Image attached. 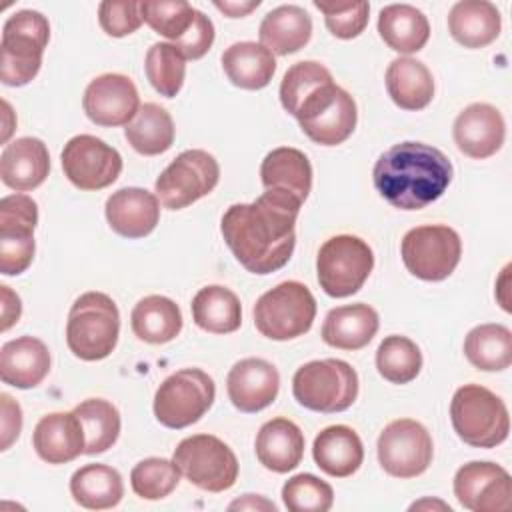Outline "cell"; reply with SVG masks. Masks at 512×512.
I'll use <instances>...</instances> for the list:
<instances>
[{
	"label": "cell",
	"instance_id": "obj_1",
	"mask_svg": "<svg viewBox=\"0 0 512 512\" xmlns=\"http://www.w3.org/2000/svg\"><path fill=\"white\" fill-rule=\"evenodd\" d=\"M302 202L266 190L250 204H232L220 232L234 258L252 274H272L288 264L296 246V218Z\"/></svg>",
	"mask_w": 512,
	"mask_h": 512
},
{
	"label": "cell",
	"instance_id": "obj_2",
	"mask_svg": "<svg viewBox=\"0 0 512 512\" xmlns=\"http://www.w3.org/2000/svg\"><path fill=\"white\" fill-rule=\"evenodd\" d=\"M454 176L448 156L424 142H400L374 164L372 180L378 194L398 210H422L436 202Z\"/></svg>",
	"mask_w": 512,
	"mask_h": 512
},
{
	"label": "cell",
	"instance_id": "obj_3",
	"mask_svg": "<svg viewBox=\"0 0 512 512\" xmlns=\"http://www.w3.org/2000/svg\"><path fill=\"white\" fill-rule=\"evenodd\" d=\"M118 336L120 312L108 294L90 290L74 300L66 322V344L76 358L84 362L108 358Z\"/></svg>",
	"mask_w": 512,
	"mask_h": 512
},
{
	"label": "cell",
	"instance_id": "obj_4",
	"mask_svg": "<svg viewBox=\"0 0 512 512\" xmlns=\"http://www.w3.org/2000/svg\"><path fill=\"white\" fill-rule=\"evenodd\" d=\"M50 40L48 18L38 10H18L2 26L0 80L6 86H26L36 78Z\"/></svg>",
	"mask_w": 512,
	"mask_h": 512
},
{
	"label": "cell",
	"instance_id": "obj_5",
	"mask_svg": "<svg viewBox=\"0 0 512 512\" xmlns=\"http://www.w3.org/2000/svg\"><path fill=\"white\" fill-rule=\"evenodd\" d=\"M450 420L456 436L474 448H494L510 432L504 400L480 384H464L454 392Z\"/></svg>",
	"mask_w": 512,
	"mask_h": 512
},
{
	"label": "cell",
	"instance_id": "obj_6",
	"mask_svg": "<svg viewBox=\"0 0 512 512\" xmlns=\"http://www.w3.org/2000/svg\"><path fill=\"white\" fill-rule=\"evenodd\" d=\"M292 394L312 412H344L358 398V374L340 358L312 360L294 372Z\"/></svg>",
	"mask_w": 512,
	"mask_h": 512
},
{
	"label": "cell",
	"instance_id": "obj_7",
	"mask_svg": "<svg viewBox=\"0 0 512 512\" xmlns=\"http://www.w3.org/2000/svg\"><path fill=\"white\" fill-rule=\"evenodd\" d=\"M256 330L278 342L304 336L316 318V300L310 288L298 280H286L264 292L254 304Z\"/></svg>",
	"mask_w": 512,
	"mask_h": 512
},
{
	"label": "cell",
	"instance_id": "obj_8",
	"mask_svg": "<svg viewBox=\"0 0 512 512\" xmlns=\"http://www.w3.org/2000/svg\"><path fill=\"white\" fill-rule=\"evenodd\" d=\"M216 384L200 368H182L162 380L154 394L156 420L172 430L196 424L214 404Z\"/></svg>",
	"mask_w": 512,
	"mask_h": 512
},
{
	"label": "cell",
	"instance_id": "obj_9",
	"mask_svg": "<svg viewBox=\"0 0 512 512\" xmlns=\"http://www.w3.org/2000/svg\"><path fill=\"white\" fill-rule=\"evenodd\" d=\"M374 268V252L358 236L338 234L328 238L316 256L320 288L332 298L356 294Z\"/></svg>",
	"mask_w": 512,
	"mask_h": 512
},
{
	"label": "cell",
	"instance_id": "obj_10",
	"mask_svg": "<svg viewBox=\"0 0 512 512\" xmlns=\"http://www.w3.org/2000/svg\"><path fill=\"white\" fill-rule=\"evenodd\" d=\"M180 474L204 492H224L238 478V458L232 448L212 434H194L178 442L172 454Z\"/></svg>",
	"mask_w": 512,
	"mask_h": 512
},
{
	"label": "cell",
	"instance_id": "obj_11",
	"mask_svg": "<svg viewBox=\"0 0 512 512\" xmlns=\"http://www.w3.org/2000/svg\"><path fill=\"white\" fill-rule=\"evenodd\" d=\"M302 132L320 146H338L346 142L358 120L354 98L334 84V80L318 86L296 110Z\"/></svg>",
	"mask_w": 512,
	"mask_h": 512
},
{
	"label": "cell",
	"instance_id": "obj_12",
	"mask_svg": "<svg viewBox=\"0 0 512 512\" xmlns=\"http://www.w3.org/2000/svg\"><path fill=\"white\" fill-rule=\"evenodd\" d=\"M400 254L412 276L426 282H440L456 270L462 256V240L446 224H424L404 234Z\"/></svg>",
	"mask_w": 512,
	"mask_h": 512
},
{
	"label": "cell",
	"instance_id": "obj_13",
	"mask_svg": "<svg viewBox=\"0 0 512 512\" xmlns=\"http://www.w3.org/2000/svg\"><path fill=\"white\" fill-rule=\"evenodd\" d=\"M220 180L218 160L200 148L180 152L156 178L154 192L168 210H182L208 196Z\"/></svg>",
	"mask_w": 512,
	"mask_h": 512
},
{
	"label": "cell",
	"instance_id": "obj_14",
	"mask_svg": "<svg viewBox=\"0 0 512 512\" xmlns=\"http://www.w3.org/2000/svg\"><path fill=\"white\" fill-rule=\"evenodd\" d=\"M382 470L394 478H416L424 474L434 456L430 432L412 418H398L384 426L376 444Z\"/></svg>",
	"mask_w": 512,
	"mask_h": 512
},
{
	"label": "cell",
	"instance_id": "obj_15",
	"mask_svg": "<svg viewBox=\"0 0 512 512\" xmlns=\"http://www.w3.org/2000/svg\"><path fill=\"white\" fill-rule=\"evenodd\" d=\"M38 224V204L22 192L0 200V272L18 276L34 260V228Z\"/></svg>",
	"mask_w": 512,
	"mask_h": 512
},
{
	"label": "cell",
	"instance_id": "obj_16",
	"mask_svg": "<svg viewBox=\"0 0 512 512\" xmlns=\"http://www.w3.org/2000/svg\"><path fill=\"white\" fill-rule=\"evenodd\" d=\"M60 162L64 176L86 192L114 184L122 172L120 152L92 134L72 136L64 144Z\"/></svg>",
	"mask_w": 512,
	"mask_h": 512
},
{
	"label": "cell",
	"instance_id": "obj_17",
	"mask_svg": "<svg viewBox=\"0 0 512 512\" xmlns=\"http://www.w3.org/2000/svg\"><path fill=\"white\" fill-rule=\"evenodd\" d=\"M454 496L472 512H504L512 506V478L494 462H468L454 474Z\"/></svg>",
	"mask_w": 512,
	"mask_h": 512
},
{
	"label": "cell",
	"instance_id": "obj_18",
	"mask_svg": "<svg viewBox=\"0 0 512 512\" xmlns=\"http://www.w3.org/2000/svg\"><path fill=\"white\" fill-rule=\"evenodd\" d=\"M82 106L86 116L104 128L126 126L140 110V96L132 78L106 72L90 80L84 90Z\"/></svg>",
	"mask_w": 512,
	"mask_h": 512
},
{
	"label": "cell",
	"instance_id": "obj_19",
	"mask_svg": "<svg viewBox=\"0 0 512 512\" xmlns=\"http://www.w3.org/2000/svg\"><path fill=\"white\" fill-rule=\"evenodd\" d=\"M452 134L462 154L474 160H484L502 148L506 138V122L496 106L474 102L456 116Z\"/></svg>",
	"mask_w": 512,
	"mask_h": 512
},
{
	"label": "cell",
	"instance_id": "obj_20",
	"mask_svg": "<svg viewBox=\"0 0 512 512\" xmlns=\"http://www.w3.org/2000/svg\"><path fill=\"white\" fill-rule=\"evenodd\" d=\"M280 390L276 366L264 358H242L226 376V392L234 408L252 414L268 408Z\"/></svg>",
	"mask_w": 512,
	"mask_h": 512
},
{
	"label": "cell",
	"instance_id": "obj_21",
	"mask_svg": "<svg viewBox=\"0 0 512 512\" xmlns=\"http://www.w3.org/2000/svg\"><path fill=\"white\" fill-rule=\"evenodd\" d=\"M104 212L108 226L118 236L136 240L156 228L160 220V200L144 188L126 186L108 196Z\"/></svg>",
	"mask_w": 512,
	"mask_h": 512
},
{
	"label": "cell",
	"instance_id": "obj_22",
	"mask_svg": "<svg viewBox=\"0 0 512 512\" xmlns=\"http://www.w3.org/2000/svg\"><path fill=\"white\" fill-rule=\"evenodd\" d=\"M32 446L48 464H66L84 454L86 436L74 410L42 416L34 428Z\"/></svg>",
	"mask_w": 512,
	"mask_h": 512
},
{
	"label": "cell",
	"instance_id": "obj_23",
	"mask_svg": "<svg viewBox=\"0 0 512 512\" xmlns=\"http://www.w3.org/2000/svg\"><path fill=\"white\" fill-rule=\"evenodd\" d=\"M50 172V154L46 144L34 136H22L4 146L0 154V178L16 190L28 192L38 188Z\"/></svg>",
	"mask_w": 512,
	"mask_h": 512
},
{
	"label": "cell",
	"instance_id": "obj_24",
	"mask_svg": "<svg viewBox=\"0 0 512 512\" xmlns=\"http://www.w3.org/2000/svg\"><path fill=\"white\" fill-rule=\"evenodd\" d=\"M50 372V350L34 336L8 340L0 348V378L4 384L28 390L36 388Z\"/></svg>",
	"mask_w": 512,
	"mask_h": 512
},
{
	"label": "cell",
	"instance_id": "obj_25",
	"mask_svg": "<svg viewBox=\"0 0 512 512\" xmlns=\"http://www.w3.org/2000/svg\"><path fill=\"white\" fill-rule=\"evenodd\" d=\"M254 448L258 462L266 470L286 474L302 462L304 434L298 424L278 416L260 426Z\"/></svg>",
	"mask_w": 512,
	"mask_h": 512
},
{
	"label": "cell",
	"instance_id": "obj_26",
	"mask_svg": "<svg viewBox=\"0 0 512 512\" xmlns=\"http://www.w3.org/2000/svg\"><path fill=\"white\" fill-rule=\"evenodd\" d=\"M380 326L378 312L364 304H344L332 308L322 324V340L338 350H360L372 342Z\"/></svg>",
	"mask_w": 512,
	"mask_h": 512
},
{
	"label": "cell",
	"instance_id": "obj_27",
	"mask_svg": "<svg viewBox=\"0 0 512 512\" xmlns=\"http://www.w3.org/2000/svg\"><path fill=\"white\" fill-rule=\"evenodd\" d=\"M316 466L332 478L352 476L364 460V446L354 428L334 424L320 430L312 444Z\"/></svg>",
	"mask_w": 512,
	"mask_h": 512
},
{
	"label": "cell",
	"instance_id": "obj_28",
	"mask_svg": "<svg viewBox=\"0 0 512 512\" xmlns=\"http://www.w3.org/2000/svg\"><path fill=\"white\" fill-rule=\"evenodd\" d=\"M260 180L264 190L290 194L304 204L312 188V164L302 150L280 146L264 156Z\"/></svg>",
	"mask_w": 512,
	"mask_h": 512
},
{
	"label": "cell",
	"instance_id": "obj_29",
	"mask_svg": "<svg viewBox=\"0 0 512 512\" xmlns=\"http://www.w3.org/2000/svg\"><path fill=\"white\" fill-rule=\"evenodd\" d=\"M502 30L498 8L488 0H460L448 12V32L464 48H484Z\"/></svg>",
	"mask_w": 512,
	"mask_h": 512
},
{
	"label": "cell",
	"instance_id": "obj_30",
	"mask_svg": "<svg viewBox=\"0 0 512 512\" xmlns=\"http://www.w3.org/2000/svg\"><path fill=\"white\" fill-rule=\"evenodd\" d=\"M260 44L272 54L288 56L302 50L312 38V18L296 4H282L270 10L260 22Z\"/></svg>",
	"mask_w": 512,
	"mask_h": 512
},
{
	"label": "cell",
	"instance_id": "obj_31",
	"mask_svg": "<svg viewBox=\"0 0 512 512\" xmlns=\"http://www.w3.org/2000/svg\"><path fill=\"white\" fill-rule=\"evenodd\" d=\"M386 90L392 102L402 110H422L434 98V78L424 62L400 56L386 68Z\"/></svg>",
	"mask_w": 512,
	"mask_h": 512
},
{
	"label": "cell",
	"instance_id": "obj_32",
	"mask_svg": "<svg viewBox=\"0 0 512 512\" xmlns=\"http://www.w3.org/2000/svg\"><path fill=\"white\" fill-rule=\"evenodd\" d=\"M222 68L228 80L242 90H262L276 72L274 54L260 42H234L222 52Z\"/></svg>",
	"mask_w": 512,
	"mask_h": 512
},
{
	"label": "cell",
	"instance_id": "obj_33",
	"mask_svg": "<svg viewBox=\"0 0 512 512\" xmlns=\"http://www.w3.org/2000/svg\"><path fill=\"white\" fill-rule=\"evenodd\" d=\"M378 34L394 52L412 54L426 46L430 22L412 4H388L378 14Z\"/></svg>",
	"mask_w": 512,
	"mask_h": 512
},
{
	"label": "cell",
	"instance_id": "obj_34",
	"mask_svg": "<svg viewBox=\"0 0 512 512\" xmlns=\"http://www.w3.org/2000/svg\"><path fill=\"white\" fill-rule=\"evenodd\" d=\"M130 326L138 340L148 344H166L180 334L182 312L172 298L150 294L134 304Z\"/></svg>",
	"mask_w": 512,
	"mask_h": 512
},
{
	"label": "cell",
	"instance_id": "obj_35",
	"mask_svg": "<svg viewBox=\"0 0 512 512\" xmlns=\"http://www.w3.org/2000/svg\"><path fill=\"white\" fill-rule=\"evenodd\" d=\"M74 502L86 510H108L120 504L124 482L116 468L106 464L80 466L70 478Z\"/></svg>",
	"mask_w": 512,
	"mask_h": 512
},
{
	"label": "cell",
	"instance_id": "obj_36",
	"mask_svg": "<svg viewBox=\"0 0 512 512\" xmlns=\"http://www.w3.org/2000/svg\"><path fill=\"white\" fill-rule=\"evenodd\" d=\"M190 308L196 326L210 334H230L242 324V304L238 296L220 284L200 288Z\"/></svg>",
	"mask_w": 512,
	"mask_h": 512
},
{
	"label": "cell",
	"instance_id": "obj_37",
	"mask_svg": "<svg viewBox=\"0 0 512 512\" xmlns=\"http://www.w3.org/2000/svg\"><path fill=\"white\" fill-rule=\"evenodd\" d=\"M128 144L142 156H158L174 144V122L166 108L154 102L140 106L136 116L126 124Z\"/></svg>",
	"mask_w": 512,
	"mask_h": 512
},
{
	"label": "cell",
	"instance_id": "obj_38",
	"mask_svg": "<svg viewBox=\"0 0 512 512\" xmlns=\"http://www.w3.org/2000/svg\"><path fill=\"white\" fill-rule=\"evenodd\" d=\"M466 360L484 372H500L512 364V332L504 324L474 326L464 338Z\"/></svg>",
	"mask_w": 512,
	"mask_h": 512
},
{
	"label": "cell",
	"instance_id": "obj_39",
	"mask_svg": "<svg viewBox=\"0 0 512 512\" xmlns=\"http://www.w3.org/2000/svg\"><path fill=\"white\" fill-rule=\"evenodd\" d=\"M74 414L84 428V454H102L116 444L122 420L118 408L112 402L104 398H88L74 406Z\"/></svg>",
	"mask_w": 512,
	"mask_h": 512
},
{
	"label": "cell",
	"instance_id": "obj_40",
	"mask_svg": "<svg viewBox=\"0 0 512 512\" xmlns=\"http://www.w3.org/2000/svg\"><path fill=\"white\" fill-rule=\"evenodd\" d=\"M378 374L392 384H408L422 370V352L408 336H386L376 350Z\"/></svg>",
	"mask_w": 512,
	"mask_h": 512
},
{
	"label": "cell",
	"instance_id": "obj_41",
	"mask_svg": "<svg viewBox=\"0 0 512 512\" xmlns=\"http://www.w3.org/2000/svg\"><path fill=\"white\" fill-rule=\"evenodd\" d=\"M144 70L148 82L160 96L174 98L184 84L186 58L172 42H156L146 52Z\"/></svg>",
	"mask_w": 512,
	"mask_h": 512
},
{
	"label": "cell",
	"instance_id": "obj_42",
	"mask_svg": "<svg viewBox=\"0 0 512 512\" xmlns=\"http://www.w3.org/2000/svg\"><path fill=\"white\" fill-rule=\"evenodd\" d=\"M180 476L174 460L150 456L132 468L130 486L134 494L144 500H162L176 490Z\"/></svg>",
	"mask_w": 512,
	"mask_h": 512
},
{
	"label": "cell",
	"instance_id": "obj_43",
	"mask_svg": "<svg viewBox=\"0 0 512 512\" xmlns=\"http://www.w3.org/2000/svg\"><path fill=\"white\" fill-rule=\"evenodd\" d=\"M334 80L330 70L314 60H302L292 64L280 82L282 108L294 116L300 104L322 84Z\"/></svg>",
	"mask_w": 512,
	"mask_h": 512
},
{
	"label": "cell",
	"instance_id": "obj_44",
	"mask_svg": "<svg viewBox=\"0 0 512 512\" xmlns=\"http://www.w3.org/2000/svg\"><path fill=\"white\" fill-rule=\"evenodd\" d=\"M282 502L290 512H328L334 504V490L314 474H296L282 486Z\"/></svg>",
	"mask_w": 512,
	"mask_h": 512
},
{
	"label": "cell",
	"instance_id": "obj_45",
	"mask_svg": "<svg viewBox=\"0 0 512 512\" xmlns=\"http://www.w3.org/2000/svg\"><path fill=\"white\" fill-rule=\"evenodd\" d=\"M142 20L160 36L176 42L180 40L194 22L196 8L188 2H166L148 0L140 2Z\"/></svg>",
	"mask_w": 512,
	"mask_h": 512
},
{
	"label": "cell",
	"instance_id": "obj_46",
	"mask_svg": "<svg viewBox=\"0 0 512 512\" xmlns=\"http://www.w3.org/2000/svg\"><path fill=\"white\" fill-rule=\"evenodd\" d=\"M314 6L324 14L326 28L332 36L340 40H352L364 32L368 26L370 4L360 2H320L314 0Z\"/></svg>",
	"mask_w": 512,
	"mask_h": 512
},
{
	"label": "cell",
	"instance_id": "obj_47",
	"mask_svg": "<svg viewBox=\"0 0 512 512\" xmlns=\"http://www.w3.org/2000/svg\"><path fill=\"white\" fill-rule=\"evenodd\" d=\"M100 28L114 38L128 36L142 26L140 2L134 0H104L98 4Z\"/></svg>",
	"mask_w": 512,
	"mask_h": 512
},
{
	"label": "cell",
	"instance_id": "obj_48",
	"mask_svg": "<svg viewBox=\"0 0 512 512\" xmlns=\"http://www.w3.org/2000/svg\"><path fill=\"white\" fill-rule=\"evenodd\" d=\"M214 36H216V32H214L212 20L204 12L196 10L194 22L188 28V32L172 44L184 54L186 60H198L212 48Z\"/></svg>",
	"mask_w": 512,
	"mask_h": 512
},
{
	"label": "cell",
	"instance_id": "obj_49",
	"mask_svg": "<svg viewBox=\"0 0 512 512\" xmlns=\"http://www.w3.org/2000/svg\"><path fill=\"white\" fill-rule=\"evenodd\" d=\"M0 450H8L22 432V408L6 392L0 394Z\"/></svg>",
	"mask_w": 512,
	"mask_h": 512
},
{
	"label": "cell",
	"instance_id": "obj_50",
	"mask_svg": "<svg viewBox=\"0 0 512 512\" xmlns=\"http://www.w3.org/2000/svg\"><path fill=\"white\" fill-rule=\"evenodd\" d=\"M22 316L20 296L6 284L0 286V330H10Z\"/></svg>",
	"mask_w": 512,
	"mask_h": 512
},
{
	"label": "cell",
	"instance_id": "obj_51",
	"mask_svg": "<svg viewBox=\"0 0 512 512\" xmlns=\"http://www.w3.org/2000/svg\"><path fill=\"white\" fill-rule=\"evenodd\" d=\"M214 6L224 12L228 18H244L248 16L252 10H256L260 6V0H216Z\"/></svg>",
	"mask_w": 512,
	"mask_h": 512
},
{
	"label": "cell",
	"instance_id": "obj_52",
	"mask_svg": "<svg viewBox=\"0 0 512 512\" xmlns=\"http://www.w3.org/2000/svg\"><path fill=\"white\" fill-rule=\"evenodd\" d=\"M228 508L230 510H270V512L278 510L274 502L266 500L260 494H244V498H238V500L230 502Z\"/></svg>",
	"mask_w": 512,
	"mask_h": 512
},
{
	"label": "cell",
	"instance_id": "obj_53",
	"mask_svg": "<svg viewBox=\"0 0 512 512\" xmlns=\"http://www.w3.org/2000/svg\"><path fill=\"white\" fill-rule=\"evenodd\" d=\"M16 128V116L12 112V106L8 104V100H2V142L6 144L10 134Z\"/></svg>",
	"mask_w": 512,
	"mask_h": 512
},
{
	"label": "cell",
	"instance_id": "obj_54",
	"mask_svg": "<svg viewBox=\"0 0 512 512\" xmlns=\"http://www.w3.org/2000/svg\"><path fill=\"white\" fill-rule=\"evenodd\" d=\"M508 274H510V264H506L504 266V270H502V274H500V278H498V282H496V298H498V302H500V306L506 310V312H510V304H508V300L504 298V292H506V286H508Z\"/></svg>",
	"mask_w": 512,
	"mask_h": 512
},
{
	"label": "cell",
	"instance_id": "obj_55",
	"mask_svg": "<svg viewBox=\"0 0 512 512\" xmlns=\"http://www.w3.org/2000/svg\"><path fill=\"white\" fill-rule=\"evenodd\" d=\"M434 510V508H438V510H444V512H452V508L446 504V502H442V500H430V498H424V500H418V502H414V504H410V510Z\"/></svg>",
	"mask_w": 512,
	"mask_h": 512
}]
</instances>
